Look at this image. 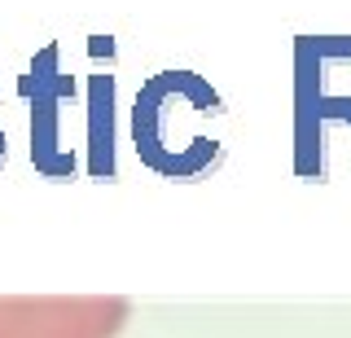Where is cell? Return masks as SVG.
Listing matches in <instances>:
<instances>
[{
  "label": "cell",
  "mask_w": 351,
  "mask_h": 338,
  "mask_svg": "<svg viewBox=\"0 0 351 338\" xmlns=\"http://www.w3.org/2000/svg\"><path fill=\"white\" fill-rule=\"evenodd\" d=\"M5 154H9V145H5V128H0V162H5Z\"/></svg>",
  "instance_id": "5"
},
{
  "label": "cell",
  "mask_w": 351,
  "mask_h": 338,
  "mask_svg": "<svg viewBox=\"0 0 351 338\" xmlns=\"http://www.w3.org/2000/svg\"><path fill=\"white\" fill-rule=\"evenodd\" d=\"M22 97L31 106V162L49 180L75 176V154L62 136V110L75 101V80L62 71V49L44 45L22 75Z\"/></svg>",
  "instance_id": "3"
},
{
  "label": "cell",
  "mask_w": 351,
  "mask_h": 338,
  "mask_svg": "<svg viewBox=\"0 0 351 338\" xmlns=\"http://www.w3.org/2000/svg\"><path fill=\"white\" fill-rule=\"evenodd\" d=\"M351 128V36L294 40V171L321 184L329 176V128Z\"/></svg>",
  "instance_id": "2"
},
{
  "label": "cell",
  "mask_w": 351,
  "mask_h": 338,
  "mask_svg": "<svg viewBox=\"0 0 351 338\" xmlns=\"http://www.w3.org/2000/svg\"><path fill=\"white\" fill-rule=\"evenodd\" d=\"M224 114V101L202 75L193 71H158L141 84L132 101V145L149 171L167 180H197L219 167L224 141L184 128V119Z\"/></svg>",
  "instance_id": "1"
},
{
  "label": "cell",
  "mask_w": 351,
  "mask_h": 338,
  "mask_svg": "<svg viewBox=\"0 0 351 338\" xmlns=\"http://www.w3.org/2000/svg\"><path fill=\"white\" fill-rule=\"evenodd\" d=\"M88 176L93 180H114V75L93 71L88 88Z\"/></svg>",
  "instance_id": "4"
}]
</instances>
